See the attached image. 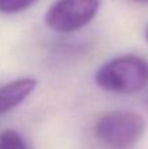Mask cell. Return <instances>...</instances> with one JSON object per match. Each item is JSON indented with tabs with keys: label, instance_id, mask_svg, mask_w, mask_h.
<instances>
[{
	"label": "cell",
	"instance_id": "6da1fadb",
	"mask_svg": "<svg viewBox=\"0 0 148 149\" xmlns=\"http://www.w3.org/2000/svg\"><path fill=\"white\" fill-rule=\"evenodd\" d=\"M94 80L106 92L134 94L148 85V62L138 55L114 58L98 68Z\"/></svg>",
	"mask_w": 148,
	"mask_h": 149
},
{
	"label": "cell",
	"instance_id": "7a4b0ae2",
	"mask_svg": "<svg viewBox=\"0 0 148 149\" xmlns=\"http://www.w3.org/2000/svg\"><path fill=\"white\" fill-rule=\"evenodd\" d=\"M144 130V119L138 113L115 110L100 116L94 135L109 149H133L142 139Z\"/></svg>",
	"mask_w": 148,
	"mask_h": 149
},
{
	"label": "cell",
	"instance_id": "3957f363",
	"mask_svg": "<svg viewBox=\"0 0 148 149\" xmlns=\"http://www.w3.org/2000/svg\"><path fill=\"white\" fill-rule=\"evenodd\" d=\"M101 5V0H57L47 9L45 24L57 33H73L87 26Z\"/></svg>",
	"mask_w": 148,
	"mask_h": 149
},
{
	"label": "cell",
	"instance_id": "277c9868",
	"mask_svg": "<svg viewBox=\"0 0 148 149\" xmlns=\"http://www.w3.org/2000/svg\"><path fill=\"white\" fill-rule=\"evenodd\" d=\"M37 84L36 79L22 77L3 85L0 88V116L21 105L36 90Z\"/></svg>",
	"mask_w": 148,
	"mask_h": 149
},
{
	"label": "cell",
	"instance_id": "5b68a950",
	"mask_svg": "<svg viewBox=\"0 0 148 149\" xmlns=\"http://www.w3.org/2000/svg\"><path fill=\"white\" fill-rule=\"evenodd\" d=\"M0 149H29L25 140L15 130H5L0 134Z\"/></svg>",
	"mask_w": 148,
	"mask_h": 149
},
{
	"label": "cell",
	"instance_id": "8992f818",
	"mask_svg": "<svg viewBox=\"0 0 148 149\" xmlns=\"http://www.w3.org/2000/svg\"><path fill=\"white\" fill-rule=\"evenodd\" d=\"M38 0H0V13H18L30 8Z\"/></svg>",
	"mask_w": 148,
	"mask_h": 149
},
{
	"label": "cell",
	"instance_id": "52a82bcc",
	"mask_svg": "<svg viewBox=\"0 0 148 149\" xmlns=\"http://www.w3.org/2000/svg\"><path fill=\"white\" fill-rule=\"evenodd\" d=\"M131 1H134V3H142V4H146V3H148V0H131Z\"/></svg>",
	"mask_w": 148,
	"mask_h": 149
},
{
	"label": "cell",
	"instance_id": "ba28073f",
	"mask_svg": "<svg viewBox=\"0 0 148 149\" xmlns=\"http://www.w3.org/2000/svg\"><path fill=\"white\" fill-rule=\"evenodd\" d=\"M144 36H146V41L148 42V25L146 26V33H144Z\"/></svg>",
	"mask_w": 148,
	"mask_h": 149
},
{
	"label": "cell",
	"instance_id": "9c48e42d",
	"mask_svg": "<svg viewBox=\"0 0 148 149\" xmlns=\"http://www.w3.org/2000/svg\"><path fill=\"white\" fill-rule=\"evenodd\" d=\"M144 103H146V107L148 109V94H147V97H146V101H144Z\"/></svg>",
	"mask_w": 148,
	"mask_h": 149
}]
</instances>
